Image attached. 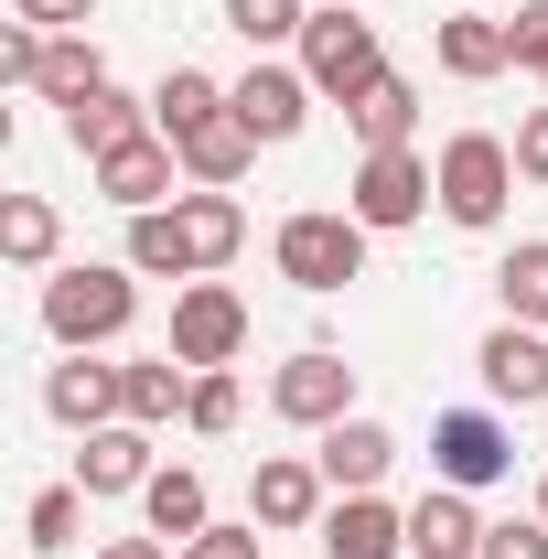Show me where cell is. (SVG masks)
<instances>
[{
  "instance_id": "cell-11",
  "label": "cell",
  "mask_w": 548,
  "mask_h": 559,
  "mask_svg": "<svg viewBox=\"0 0 548 559\" xmlns=\"http://www.w3.org/2000/svg\"><path fill=\"white\" fill-rule=\"evenodd\" d=\"M226 108L259 130V151H279V140H301V130H312V75H301V66H279V55H259V66L226 86Z\"/></svg>"
},
{
  "instance_id": "cell-41",
  "label": "cell",
  "mask_w": 548,
  "mask_h": 559,
  "mask_svg": "<svg viewBox=\"0 0 548 559\" xmlns=\"http://www.w3.org/2000/svg\"><path fill=\"white\" fill-rule=\"evenodd\" d=\"M538 86H548V75H538Z\"/></svg>"
},
{
  "instance_id": "cell-40",
  "label": "cell",
  "mask_w": 548,
  "mask_h": 559,
  "mask_svg": "<svg viewBox=\"0 0 548 559\" xmlns=\"http://www.w3.org/2000/svg\"><path fill=\"white\" fill-rule=\"evenodd\" d=\"M538 516H548V474H538Z\"/></svg>"
},
{
  "instance_id": "cell-3",
  "label": "cell",
  "mask_w": 548,
  "mask_h": 559,
  "mask_svg": "<svg viewBox=\"0 0 548 559\" xmlns=\"http://www.w3.org/2000/svg\"><path fill=\"white\" fill-rule=\"evenodd\" d=\"M366 237H377V226H355V205H301V215H279L270 259H279V280H290V290L334 301L344 280H366Z\"/></svg>"
},
{
  "instance_id": "cell-10",
  "label": "cell",
  "mask_w": 548,
  "mask_h": 559,
  "mask_svg": "<svg viewBox=\"0 0 548 559\" xmlns=\"http://www.w3.org/2000/svg\"><path fill=\"white\" fill-rule=\"evenodd\" d=\"M323 506H334V485H323V463L312 452H259V474H248V527H323Z\"/></svg>"
},
{
  "instance_id": "cell-15",
  "label": "cell",
  "mask_w": 548,
  "mask_h": 559,
  "mask_svg": "<svg viewBox=\"0 0 548 559\" xmlns=\"http://www.w3.org/2000/svg\"><path fill=\"white\" fill-rule=\"evenodd\" d=\"M312 538H323V559H409V506H388V495H334Z\"/></svg>"
},
{
  "instance_id": "cell-20",
  "label": "cell",
  "mask_w": 548,
  "mask_h": 559,
  "mask_svg": "<svg viewBox=\"0 0 548 559\" xmlns=\"http://www.w3.org/2000/svg\"><path fill=\"white\" fill-rule=\"evenodd\" d=\"M55 248H65V215L44 205V194H0V259H11V270L55 280V270H65Z\"/></svg>"
},
{
  "instance_id": "cell-37",
  "label": "cell",
  "mask_w": 548,
  "mask_h": 559,
  "mask_svg": "<svg viewBox=\"0 0 548 559\" xmlns=\"http://www.w3.org/2000/svg\"><path fill=\"white\" fill-rule=\"evenodd\" d=\"M516 173H527V183H548V108H527V119H516Z\"/></svg>"
},
{
  "instance_id": "cell-14",
  "label": "cell",
  "mask_w": 548,
  "mask_h": 559,
  "mask_svg": "<svg viewBox=\"0 0 548 559\" xmlns=\"http://www.w3.org/2000/svg\"><path fill=\"white\" fill-rule=\"evenodd\" d=\"M312 463H323V485L334 495H377L388 485V463H398V430L388 419H334V430H312Z\"/></svg>"
},
{
  "instance_id": "cell-13",
  "label": "cell",
  "mask_w": 548,
  "mask_h": 559,
  "mask_svg": "<svg viewBox=\"0 0 548 559\" xmlns=\"http://www.w3.org/2000/svg\"><path fill=\"white\" fill-rule=\"evenodd\" d=\"M474 377H484L495 409H538L548 399V334L538 323H495V334L474 345Z\"/></svg>"
},
{
  "instance_id": "cell-12",
  "label": "cell",
  "mask_w": 548,
  "mask_h": 559,
  "mask_svg": "<svg viewBox=\"0 0 548 559\" xmlns=\"http://www.w3.org/2000/svg\"><path fill=\"white\" fill-rule=\"evenodd\" d=\"M44 409L65 419L75 441L108 430V419H130V366H108V355H65V366L44 377Z\"/></svg>"
},
{
  "instance_id": "cell-29",
  "label": "cell",
  "mask_w": 548,
  "mask_h": 559,
  "mask_svg": "<svg viewBox=\"0 0 548 559\" xmlns=\"http://www.w3.org/2000/svg\"><path fill=\"white\" fill-rule=\"evenodd\" d=\"M495 301H505V323H538L548 334V237H516L495 259Z\"/></svg>"
},
{
  "instance_id": "cell-22",
  "label": "cell",
  "mask_w": 548,
  "mask_h": 559,
  "mask_svg": "<svg viewBox=\"0 0 548 559\" xmlns=\"http://www.w3.org/2000/svg\"><path fill=\"white\" fill-rule=\"evenodd\" d=\"M151 130V97H130V86H97V97H75L65 108V140L86 151V162H108L119 140H140Z\"/></svg>"
},
{
  "instance_id": "cell-2",
  "label": "cell",
  "mask_w": 548,
  "mask_h": 559,
  "mask_svg": "<svg viewBox=\"0 0 548 559\" xmlns=\"http://www.w3.org/2000/svg\"><path fill=\"white\" fill-rule=\"evenodd\" d=\"M430 173H441V215L463 226V237H484V226H505V205H516V140L495 130H452L441 151H430Z\"/></svg>"
},
{
  "instance_id": "cell-33",
  "label": "cell",
  "mask_w": 548,
  "mask_h": 559,
  "mask_svg": "<svg viewBox=\"0 0 548 559\" xmlns=\"http://www.w3.org/2000/svg\"><path fill=\"white\" fill-rule=\"evenodd\" d=\"M484 559H548V516H505V527H484Z\"/></svg>"
},
{
  "instance_id": "cell-5",
  "label": "cell",
  "mask_w": 548,
  "mask_h": 559,
  "mask_svg": "<svg viewBox=\"0 0 548 559\" xmlns=\"http://www.w3.org/2000/svg\"><path fill=\"white\" fill-rule=\"evenodd\" d=\"M344 205H355V226L398 237V226H419V215L441 205V173H430L419 151H366V162H355V183H344Z\"/></svg>"
},
{
  "instance_id": "cell-28",
  "label": "cell",
  "mask_w": 548,
  "mask_h": 559,
  "mask_svg": "<svg viewBox=\"0 0 548 559\" xmlns=\"http://www.w3.org/2000/svg\"><path fill=\"white\" fill-rule=\"evenodd\" d=\"M130 270L140 280H205V270H194V237H183V215H172V205L130 215Z\"/></svg>"
},
{
  "instance_id": "cell-38",
  "label": "cell",
  "mask_w": 548,
  "mask_h": 559,
  "mask_svg": "<svg viewBox=\"0 0 548 559\" xmlns=\"http://www.w3.org/2000/svg\"><path fill=\"white\" fill-rule=\"evenodd\" d=\"M183 559H259V527H205V538H183Z\"/></svg>"
},
{
  "instance_id": "cell-31",
  "label": "cell",
  "mask_w": 548,
  "mask_h": 559,
  "mask_svg": "<svg viewBox=\"0 0 548 559\" xmlns=\"http://www.w3.org/2000/svg\"><path fill=\"white\" fill-rule=\"evenodd\" d=\"M301 22H312V0H226V33H237L248 55H279V44H301Z\"/></svg>"
},
{
  "instance_id": "cell-30",
  "label": "cell",
  "mask_w": 548,
  "mask_h": 559,
  "mask_svg": "<svg viewBox=\"0 0 548 559\" xmlns=\"http://www.w3.org/2000/svg\"><path fill=\"white\" fill-rule=\"evenodd\" d=\"M75 538H86V485H44L33 495V506H22V549H75Z\"/></svg>"
},
{
  "instance_id": "cell-17",
  "label": "cell",
  "mask_w": 548,
  "mask_h": 559,
  "mask_svg": "<svg viewBox=\"0 0 548 559\" xmlns=\"http://www.w3.org/2000/svg\"><path fill=\"white\" fill-rule=\"evenodd\" d=\"M430 55H441V75H463V86H495V75L516 66V22H495V11H452V22L430 33Z\"/></svg>"
},
{
  "instance_id": "cell-39",
  "label": "cell",
  "mask_w": 548,
  "mask_h": 559,
  "mask_svg": "<svg viewBox=\"0 0 548 559\" xmlns=\"http://www.w3.org/2000/svg\"><path fill=\"white\" fill-rule=\"evenodd\" d=\"M97 559H183V549H172V538H151V527H140V538H108V549H97Z\"/></svg>"
},
{
  "instance_id": "cell-8",
  "label": "cell",
  "mask_w": 548,
  "mask_h": 559,
  "mask_svg": "<svg viewBox=\"0 0 548 559\" xmlns=\"http://www.w3.org/2000/svg\"><path fill=\"white\" fill-rule=\"evenodd\" d=\"M86 173H97V194H108V205H119V215L183 205V151H172V140H162V130L119 140V151H108V162H86Z\"/></svg>"
},
{
  "instance_id": "cell-1",
  "label": "cell",
  "mask_w": 548,
  "mask_h": 559,
  "mask_svg": "<svg viewBox=\"0 0 548 559\" xmlns=\"http://www.w3.org/2000/svg\"><path fill=\"white\" fill-rule=\"evenodd\" d=\"M130 323H140V270L130 259H119V270H108V259H75V270L44 280V334L65 355H108Z\"/></svg>"
},
{
  "instance_id": "cell-36",
  "label": "cell",
  "mask_w": 548,
  "mask_h": 559,
  "mask_svg": "<svg viewBox=\"0 0 548 559\" xmlns=\"http://www.w3.org/2000/svg\"><path fill=\"white\" fill-rule=\"evenodd\" d=\"M516 66L548 75V0H516Z\"/></svg>"
},
{
  "instance_id": "cell-9",
  "label": "cell",
  "mask_w": 548,
  "mask_h": 559,
  "mask_svg": "<svg viewBox=\"0 0 548 559\" xmlns=\"http://www.w3.org/2000/svg\"><path fill=\"white\" fill-rule=\"evenodd\" d=\"M237 345H248V301L226 280H183L172 290V355L183 366H237Z\"/></svg>"
},
{
  "instance_id": "cell-7",
  "label": "cell",
  "mask_w": 548,
  "mask_h": 559,
  "mask_svg": "<svg viewBox=\"0 0 548 559\" xmlns=\"http://www.w3.org/2000/svg\"><path fill=\"white\" fill-rule=\"evenodd\" d=\"M270 409L290 430H334V419H355V366L334 345H301L290 366H270Z\"/></svg>"
},
{
  "instance_id": "cell-23",
  "label": "cell",
  "mask_w": 548,
  "mask_h": 559,
  "mask_svg": "<svg viewBox=\"0 0 548 559\" xmlns=\"http://www.w3.org/2000/svg\"><path fill=\"white\" fill-rule=\"evenodd\" d=\"M183 237H194V270H226V259H237V248H248V205H237V194H215V183H194V194H183Z\"/></svg>"
},
{
  "instance_id": "cell-35",
  "label": "cell",
  "mask_w": 548,
  "mask_h": 559,
  "mask_svg": "<svg viewBox=\"0 0 548 559\" xmlns=\"http://www.w3.org/2000/svg\"><path fill=\"white\" fill-rule=\"evenodd\" d=\"M11 22H33V33H86L97 0H11Z\"/></svg>"
},
{
  "instance_id": "cell-27",
  "label": "cell",
  "mask_w": 548,
  "mask_h": 559,
  "mask_svg": "<svg viewBox=\"0 0 548 559\" xmlns=\"http://www.w3.org/2000/svg\"><path fill=\"white\" fill-rule=\"evenodd\" d=\"M215 108H226V86H215L205 66H172L162 86H151V130H162V140H194Z\"/></svg>"
},
{
  "instance_id": "cell-24",
  "label": "cell",
  "mask_w": 548,
  "mask_h": 559,
  "mask_svg": "<svg viewBox=\"0 0 548 559\" xmlns=\"http://www.w3.org/2000/svg\"><path fill=\"white\" fill-rule=\"evenodd\" d=\"M344 119H355V140H366V151H409V130H419V86L388 66L366 97H355V108H344Z\"/></svg>"
},
{
  "instance_id": "cell-32",
  "label": "cell",
  "mask_w": 548,
  "mask_h": 559,
  "mask_svg": "<svg viewBox=\"0 0 548 559\" xmlns=\"http://www.w3.org/2000/svg\"><path fill=\"white\" fill-rule=\"evenodd\" d=\"M237 409H248V388H237V377H226V366H194V409H183V430H237Z\"/></svg>"
},
{
  "instance_id": "cell-6",
  "label": "cell",
  "mask_w": 548,
  "mask_h": 559,
  "mask_svg": "<svg viewBox=\"0 0 548 559\" xmlns=\"http://www.w3.org/2000/svg\"><path fill=\"white\" fill-rule=\"evenodd\" d=\"M430 474L463 485V495L505 485V474H516V430H505L495 409H441L430 419Z\"/></svg>"
},
{
  "instance_id": "cell-34",
  "label": "cell",
  "mask_w": 548,
  "mask_h": 559,
  "mask_svg": "<svg viewBox=\"0 0 548 559\" xmlns=\"http://www.w3.org/2000/svg\"><path fill=\"white\" fill-rule=\"evenodd\" d=\"M44 75V33L33 22H0V86H33Z\"/></svg>"
},
{
  "instance_id": "cell-21",
  "label": "cell",
  "mask_w": 548,
  "mask_h": 559,
  "mask_svg": "<svg viewBox=\"0 0 548 559\" xmlns=\"http://www.w3.org/2000/svg\"><path fill=\"white\" fill-rule=\"evenodd\" d=\"M140 516H151V538H172V549H183V538H205V527H215L205 474H194V463H162V474L140 485Z\"/></svg>"
},
{
  "instance_id": "cell-4",
  "label": "cell",
  "mask_w": 548,
  "mask_h": 559,
  "mask_svg": "<svg viewBox=\"0 0 548 559\" xmlns=\"http://www.w3.org/2000/svg\"><path fill=\"white\" fill-rule=\"evenodd\" d=\"M290 66L312 75V97H334V108H355V97H366V86L388 75V55H377V22H366L355 0H312V22H301Z\"/></svg>"
},
{
  "instance_id": "cell-19",
  "label": "cell",
  "mask_w": 548,
  "mask_h": 559,
  "mask_svg": "<svg viewBox=\"0 0 548 559\" xmlns=\"http://www.w3.org/2000/svg\"><path fill=\"white\" fill-rule=\"evenodd\" d=\"M172 151H183V183H215V194H237V183H248V162H259V130H248L237 108H215L205 130L172 140Z\"/></svg>"
},
{
  "instance_id": "cell-18",
  "label": "cell",
  "mask_w": 548,
  "mask_h": 559,
  "mask_svg": "<svg viewBox=\"0 0 548 559\" xmlns=\"http://www.w3.org/2000/svg\"><path fill=\"white\" fill-rule=\"evenodd\" d=\"M409 559H484V516L463 485H430L409 506Z\"/></svg>"
},
{
  "instance_id": "cell-25",
  "label": "cell",
  "mask_w": 548,
  "mask_h": 559,
  "mask_svg": "<svg viewBox=\"0 0 548 559\" xmlns=\"http://www.w3.org/2000/svg\"><path fill=\"white\" fill-rule=\"evenodd\" d=\"M183 409H194V366L183 355H130V419L140 430H172Z\"/></svg>"
},
{
  "instance_id": "cell-16",
  "label": "cell",
  "mask_w": 548,
  "mask_h": 559,
  "mask_svg": "<svg viewBox=\"0 0 548 559\" xmlns=\"http://www.w3.org/2000/svg\"><path fill=\"white\" fill-rule=\"evenodd\" d=\"M151 474H162V463H151V430H140V419H108V430L75 441V485L86 495H140Z\"/></svg>"
},
{
  "instance_id": "cell-26",
  "label": "cell",
  "mask_w": 548,
  "mask_h": 559,
  "mask_svg": "<svg viewBox=\"0 0 548 559\" xmlns=\"http://www.w3.org/2000/svg\"><path fill=\"white\" fill-rule=\"evenodd\" d=\"M108 86V55L86 44V33H44V75H33V97L44 108H75V97H97Z\"/></svg>"
}]
</instances>
